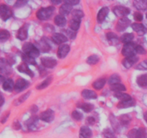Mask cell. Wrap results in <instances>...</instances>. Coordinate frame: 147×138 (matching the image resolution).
<instances>
[{"instance_id": "cell-1", "label": "cell", "mask_w": 147, "mask_h": 138, "mask_svg": "<svg viewBox=\"0 0 147 138\" xmlns=\"http://www.w3.org/2000/svg\"><path fill=\"white\" fill-rule=\"evenodd\" d=\"M55 10V7L54 6L42 7L37 11L36 17L38 20H42V21H45V20H49L53 16Z\"/></svg>"}, {"instance_id": "cell-2", "label": "cell", "mask_w": 147, "mask_h": 138, "mask_svg": "<svg viewBox=\"0 0 147 138\" xmlns=\"http://www.w3.org/2000/svg\"><path fill=\"white\" fill-rule=\"evenodd\" d=\"M22 52L24 54L30 56V57L36 58L40 55V51L38 49V47H36L34 45H33L31 43H26L23 45L22 46Z\"/></svg>"}, {"instance_id": "cell-3", "label": "cell", "mask_w": 147, "mask_h": 138, "mask_svg": "<svg viewBox=\"0 0 147 138\" xmlns=\"http://www.w3.org/2000/svg\"><path fill=\"white\" fill-rule=\"evenodd\" d=\"M136 44L134 43H129L127 44H124L122 48L121 53L125 57H131L136 55Z\"/></svg>"}, {"instance_id": "cell-4", "label": "cell", "mask_w": 147, "mask_h": 138, "mask_svg": "<svg viewBox=\"0 0 147 138\" xmlns=\"http://www.w3.org/2000/svg\"><path fill=\"white\" fill-rule=\"evenodd\" d=\"M129 138H146L147 133L144 128H139V129H133L130 130L128 133Z\"/></svg>"}, {"instance_id": "cell-5", "label": "cell", "mask_w": 147, "mask_h": 138, "mask_svg": "<svg viewBox=\"0 0 147 138\" xmlns=\"http://www.w3.org/2000/svg\"><path fill=\"white\" fill-rule=\"evenodd\" d=\"M113 13L119 18L126 17L128 14H130V9L128 7H124V6L118 5L116 6L113 8Z\"/></svg>"}, {"instance_id": "cell-6", "label": "cell", "mask_w": 147, "mask_h": 138, "mask_svg": "<svg viewBox=\"0 0 147 138\" xmlns=\"http://www.w3.org/2000/svg\"><path fill=\"white\" fill-rule=\"evenodd\" d=\"M12 14V10L9 6L4 4L0 5V19L4 21H7L10 17H11Z\"/></svg>"}, {"instance_id": "cell-7", "label": "cell", "mask_w": 147, "mask_h": 138, "mask_svg": "<svg viewBox=\"0 0 147 138\" xmlns=\"http://www.w3.org/2000/svg\"><path fill=\"white\" fill-rule=\"evenodd\" d=\"M40 120L43 121L47 123H50L53 122L55 119V112L51 109H48L47 110L42 112L39 116Z\"/></svg>"}, {"instance_id": "cell-8", "label": "cell", "mask_w": 147, "mask_h": 138, "mask_svg": "<svg viewBox=\"0 0 147 138\" xmlns=\"http://www.w3.org/2000/svg\"><path fill=\"white\" fill-rule=\"evenodd\" d=\"M131 24V20L128 17H124L118 20L116 24V30L118 32H123L128 28Z\"/></svg>"}, {"instance_id": "cell-9", "label": "cell", "mask_w": 147, "mask_h": 138, "mask_svg": "<svg viewBox=\"0 0 147 138\" xmlns=\"http://www.w3.org/2000/svg\"><path fill=\"white\" fill-rule=\"evenodd\" d=\"M29 83L27 80H26L24 78H19L17 79L16 83H14V90L16 93H20V92L22 91L24 89H27V87H29Z\"/></svg>"}, {"instance_id": "cell-10", "label": "cell", "mask_w": 147, "mask_h": 138, "mask_svg": "<svg viewBox=\"0 0 147 138\" xmlns=\"http://www.w3.org/2000/svg\"><path fill=\"white\" fill-rule=\"evenodd\" d=\"M28 28L29 24L27 23H24L21 27L18 30L17 33V37L20 40H25L28 37Z\"/></svg>"}, {"instance_id": "cell-11", "label": "cell", "mask_w": 147, "mask_h": 138, "mask_svg": "<svg viewBox=\"0 0 147 138\" xmlns=\"http://www.w3.org/2000/svg\"><path fill=\"white\" fill-rule=\"evenodd\" d=\"M51 38L53 43L60 45L68 41V37L63 33H54L52 35Z\"/></svg>"}, {"instance_id": "cell-12", "label": "cell", "mask_w": 147, "mask_h": 138, "mask_svg": "<svg viewBox=\"0 0 147 138\" xmlns=\"http://www.w3.org/2000/svg\"><path fill=\"white\" fill-rule=\"evenodd\" d=\"M41 63L46 68H53L57 66V62L55 58L51 57H43L41 58Z\"/></svg>"}, {"instance_id": "cell-13", "label": "cell", "mask_w": 147, "mask_h": 138, "mask_svg": "<svg viewBox=\"0 0 147 138\" xmlns=\"http://www.w3.org/2000/svg\"><path fill=\"white\" fill-rule=\"evenodd\" d=\"M70 50V47L69 45H67V44L60 45L59 46L58 49H57V57L60 59L65 58V57L68 55Z\"/></svg>"}, {"instance_id": "cell-14", "label": "cell", "mask_w": 147, "mask_h": 138, "mask_svg": "<svg viewBox=\"0 0 147 138\" xmlns=\"http://www.w3.org/2000/svg\"><path fill=\"white\" fill-rule=\"evenodd\" d=\"M11 71V64L8 61V60L1 57L0 58V72L4 74H9Z\"/></svg>"}, {"instance_id": "cell-15", "label": "cell", "mask_w": 147, "mask_h": 138, "mask_svg": "<svg viewBox=\"0 0 147 138\" xmlns=\"http://www.w3.org/2000/svg\"><path fill=\"white\" fill-rule=\"evenodd\" d=\"M139 61V57H136V55L131 56V57H125L123 60H122V65L123 67L126 69H129L131 68L135 63H136Z\"/></svg>"}, {"instance_id": "cell-16", "label": "cell", "mask_w": 147, "mask_h": 138, "mask_svg": "<svg viewBox=\"0 0 147 138\" xmlns=\"http://www.w3.org/2000/svg\"><path fill=\"white\" fill-rule=\"evenodd\" d=\"M109 13V7H102V8L99 10L98 13V14H97V17H96L98 22L100 23V24H101V23L103 22L105 20H106V17L108 16Z\"/></svg>"}, {"instance_id": "cell-17", "label": "cell", "mask_w": 147, "mask_h": 138, "mask_svg": "<svg viewBox=\"0 0 147 138\" xmlns=\"http://www.w3.org/2000/svg\"><path fill=\"white\" fill-rule=\"evenodd\" d=\"M17 70H18V71H20V73H25V74H27V76H29L31 78L34 77V73L32 71L31 69H30L28 65H27V63H24V62H23L22 63H21L20 65H19L18 67H17Z\"/></svg>"}, {"instance_id": "cell-18", "label": "cell", "mask_w": 147, "mask_h": 138, "mask_svg": "<svg viewBox=\"0 0 147 138\" xmlns=\"http://www.w3.org/2000/svg\"><path fill=\"white\" fill-rule=\"evenodd\" d=\"M92 136H93V132L88 126H81L79 132V138H91Z\"/></svg>"}, {"instance_id": "cell-19", "label": "cell", "mask_w": 147, "mask_h": 138, "mask_svg": "<svg viewBox=\"0 0 147 138\" xmlns=\"http://www.w3.org/2000/svg\"><path fill=\"white\" fill-rule=\"evenodd\" d=\"M39 119L40 118L38 116H37L36 115H33L30 119H27L25 123L27 129H30V130H34V128L37 126V124L38 122Z\"/></svg>"}, {"instance_id": "cell-20", "label": "cell", "mask_w": 147, "mask_h": 138, "mask_svg": "<svg viewBox=\"0 0 147 138\" xmlns=\"http://www.w3.org/2000/svg\"><path fill=\"white\" fill-rule=\"evenodd\" d=\"M81 96L86 99H96L98 98V94L93 90L90 89H84L82 91Z\"/></svg>"}, {"instance_id": "cell-21", "label": "cell", "mask_w": 147, "mask_h": 138, "mask_svg": "<svg viewBox=\"0 0 147 138\" xmlns=\"http://www.w3.org/2000/svg\"><path fill=\"white\" fill-rule=\"evenodd\" d=\"M131 27L134 31L136 32L139 35H144L146 32V28L142 23H133L131 24Z\"/></svg>"}, {"instance_id": "cell-22", "label": "cell", "mask_w": 147, "mask_h": 138, "mask_svg": "<svg viewBox=\"0 0 147 138\" xmlns=\"http://www.w3.org/2000/svg\"><path fill=\"white\" fill-rule=\"evenodd\" d=\"M133 5L136 9L144 11L147 9V0H134Z\"/></svg>"}, {"instance_id": "cell-23", "label": "cell", "mask_w": 147, "mask_h": 138, "mask_svg": "<svg viewBox=\"0 0 147 138\" xmlns=\"http://www.w3.org/2000/svg\"><path fill=\"white\" fill-rule=\"evenodd\" d=\"M73 10V6H70L69 4L64 3L59 8V12H60V14H61V15L65 16L68 15L70 13H72Z\"/></svg>"}, {"instance_id": "cell-24", "label": "cell", "mask_w": 147, "mask_h": 138, "mask_svg": "<svg viewBox=\"0 0 147 138\" xmlns=\"http://www.w3.org/2000/svg\"><path fill=\"white\" fill-rule=\"evenodd\" d=\"M54 23L60 27H63L67 24V20L64 16L61 14H57L54 18Z\"/></svg>"}, {"instance_id": "cell-25", "label": "cell", "mask_w": 147, "mask_h": 138, "mask_svg": "<svg viewBox=\"0 0 147 138\" xmlns=\"http://www.w3.org/2000/svg\"><path fill=\"white\" fill-rule=\"evenodd\" d=\"M2 88L6 91H12L14 88V83L11 78L6 79L2 83Z\"/></svg>"}, {"instance_id": "cell-26", "label": "cell", "mask_w": 147, "mask_h": 138, "mask_svg": "<svg viewBox=\"0 0 147 138\" xmlns=\"http://www.w3.org/2000/svg\"><path fill=\"white\" fill-rule=\"evenodd\" d=\"M106 83V79L105 78H100L97 79V80H95L94 82L92 84L93 89H95L96 90H100V89H103L105 86Z\"/></svg>"}, {"instance_id": "cell-27", "label": "cell", "mask_w": 147, "mask_h": 138, "mask_svg": "<svg viewBox=\"0 0 147 138\" xmlns=\"http://www.w3.org/2000/svg\"><path fill=\"white\" fill-rule=\"evenodd\" d=\"M80 23H81V20L72 18L69 22V27H70V30L76 32L80 28Z\"/></svg>"}, {"instance_id": "cell-28", "label": "cell", "mask_w": 147, "mask_h": 138, "mask_svg": "<svg viewBox=\"0 0 147 138\" xmlns=\"http://www.w3.org/2000/svg\"><path fill=\"white\" fill-rule=\"evenodd\" d=\"M38 49L40 50V51L42 52V53H47L48 51H50V50L51 49V47L48 44V43L46 41L45 39L42 38L40 40V43H39Z\"/></svg>"}, {"instance_id": "cell-29", "label": "cell", "mask_w": 147, "mask_h": 138, "mask_svg": "<svg viewBox=\"0 0 147 138\" xmlns=\"http://www.w3.org/2000/svg\"><path fill=\"white\" fill-rule=\"evenodd\" d=\"M77 106L86 113L91 112L94 109V105L90 103H78Z\"/></svg>"}, {"instance_id": "cell-30", "label": "cell", "mask_w": 147, "mask_h": 138, "mask_svg": "<svg viewBox=\"0 0 147 138\" xmlns=\"http://www.w3.org/2000/svg\"><path fill=\"white\" fill-rule=\"evenodd\" d=\"M106 38H107L108 41L112 45H116L119 43V37L117 34L112 32H109L106 33Z\"/></svg>"}, {"instance_id": "cell-31", "label": "cell", "mask_w": 147, "mask_h": 138, "mask_svg": "<svg viewBox=\"0 0 147 138\" xmlns=\"http://www.w3.org/2000/svg\"><path fill=\"white\" fill-rule=\"evenodd\" d=\"M110 89L112 91L115 92V93H119V92H123L126 91V87L122 83H116V84L111 85Z\"/></svg>"}, {"instance_id": "cell-32", "label": "cell", "mask_w": 147, "mask_h": 138, "mask_svg": "<svg viewBox=\"0 0 147 138\" xmlns=\"http://www.w3.org/2000/svg\"><path fill=\"white\" fill-rule=\"evenodd\" d=\"M134 38V35L132 33H124V34L121 36L119 40L121 43H124V44H127V43H131Z\"/></svg>"}, {"instance_id": "cell-33", "label": "cell", "mask_w": 147, "mask_h": 138, "mask_svg": "<svg viewBox=\"0 0 147 138\" xmlns=\"http://www.w3.org/2000/svg\"><path fill=\"white\" fill-rule=\"evenodd\" d=\"M135 105V101L133 99L129 101H120L117 104V108L119 109H125V108H129L131 106H133Z\"/></svg>"}, {"instance_id": "cell-34", "label": "cell", "mask_w": 147, "mask_h": 138, "mask_svg": "<svg viewBox=\"0 0 147 138\" xmlns=\"http://www.w3.org/2000/svg\"><path fill=\"white\" fill-rule=\"evenodd\" d=\"M52 80H53V76H48V77L46 78L42 83L37 85L36 89H38V90H42V89H45V88H47V86L51 83Z\"/></svg>"}, {"instance_id": "cell-35", "label": "cell", "mask_w": 147, "mask_h": 138, "mask_svg": "<svg viewBox=\"0 0 147 138\" xmlns=\"http://www.w3.org/2000/svg\"><path fill=\"white\" fill-rule=\"evenodd\" d=\"M114 96L117 99L120 100L121 101H129L132 99V97L129 94L126 93H123V92H119V93H115Z\"/></svg>"}, {"instance_id": "cell-36", "label": "cell", "mask_w": 147, "mask_h": 138, "mask_svg": "<svg viewBox=\"0 0 147 138\" xmlns=\"http://www.w3.org/2000/svg\"><path fill=\"white\" fill-rule=\"evenodd\" d=\"M131 121V117L129 114H122L119 117V124H121L122 126H126L130 123Z\"/></svg>"}, {"instance_id": "cell-37", "label": "cell", "mask_w": 147, "mask_h": 138, "mask_svg": "<svg viewBox=\"0 0 147 138\" xmlns=\"http://www.w3.org/2000/svg\"><path fill=\"white\" fill-rule=\"evenodd\" d=\"M136 83L141 87H145L147 86V73L142 74L136 78Z\"/></svg>"}, {"instance_id": "cell-38", "label": "cell", "mask_w": 147, "mask_h": 138, "mask_svg": "<svg viewBox=\"0 0 147 138\" xmlns=\"http://www.w3.org/2000/svg\"><path fill=\"white\" fill-rule=\"evenodd\" d=\"M99 60H100V57H99L98 55H91L88 57L86 62L88 65L93 66V65L97 64Z\"/></svg>"}, {"instance_id": "cell-39", "label": "cell", "mask_w": 147, "mask_h": 138, "mask_svg": "<svg viewBox=\"0 0 147 138\" xmlns=\"http://www.w3.org/2000/svg\"><path fill=\"white\" fill-rule=\"evenodd\" d=\"M22 59L24 61V63H27V65L30 64L32 65V66H36L37 65V62L35 61L34 58L30 57V56L24 54V53H22Z\"/></svg>"}, {"instance_id": "cell-40", "label": "cell", "mask_w": 147, "mask_h": 138, "mask_svg": "<svg viewBox=\"0 0 147 138\" xmlns=\"http://www.w3.org/2000/svg\"><path fill=\"white\" fill-rule=\"evenodd\" d=\"M121 77L118 74H113L110 76V78H109L108 80V83L110 85H113L116 84V83H121Z\"/></svg>"}, {"instance_id": "cell-41", "label": "cell", "mask_w": 147, "mask_h": 138, "mask_svg": "<svg viewBox=\"0 0 147 138\" xmlns=\"http://www.w3.org/2000/svg\"><path fill=\"white\" fill-rule=\"evenodd\" d=\"M10 37V33L7 30H0V43L7 41Z\"/></svg>"}, {"instance_id": "cell-42", "label": "cell", "mask_w": 147, "mask_h": 138, "mask_svg": "<svg viewBox=\"0 0 147 138\" xmlns=\"http://www.w3.org/2000/svg\"><path fill=\"white\" fill-rule=\"evenodd\" d=\"M30 95V91H28L27 92V93H24L23 95H22L21 96H20V97L18 98V99H17V100L15 101V102H14L15 105H19L22 103L23 102H24L27 99H28Z\"/></svg>"}, {"instance_id": "cell-43", "label": "cell", "mask_w": 147, "mask_h": 138, "mask_svg": "<svg viewBox=\"0 0 147 138\" xmlns=\"http://www.w3.org/2000/svg\"><path fill=\"white\" fill-rule=\"evenodd\" d=\"M72 16L73 18L78 19V20H81L83 17H84V13L82 10L80 9H73L72 12Z\"/></svg>"}, {"instance_id": "cell-44", "label": "cell", "mask_w": 147, "mask_h": 138, "mask_svg": "<svg viewBox=\"0 0 147 138\" xmlns=\"http://www.w3.org/2000/svg\"><path fill=\"white\" fill-rule=\"evenodd\" d=\"M71 116L73 118V119L77 121V122H79V121L82 120L83 119V114L80 113V112L77 110H74L71 114Z\"/></svg>"}, {"instance_id": "cell-45", "label": "cell", "mask_w": 147, "mask_h": 138, "mask_svg": "<svg viewBox=\"0 0 147 138\" xmlns=\"http://www.w3.org/2000/svg\"><path fill=\"white\" fill-rule=\"evenodd\" d=\"M103 136L105 138H116L115 136L114 133L110 129H106L103 132Z\"/></svg>"}, {"instance_id": "cell-46", "label": "cell", "mask_w": 147, "mask_h": 138, "mask_svg": "<svg viewBox=\"0 0 147 138\" xmlns=\"http://www.w3.org/2000/svg\"><path fill=\"white\" fill-rule=\"evenodd\" d=\"M28 1L29 0H17V1L14 4V7L15 8H20V7H22L24 6H25L28 3Z\"/></svg>"}, {"instance_id": "cell-47", "label": "cell", "mask_w": 147, "mask_h": 138, "mask_svg": "<svg viewBox=\"0 0 147 138\" xmlns=\"http://www.w3.org/2000/svg\"><path fill=\"white\" fill-rule=\"evenodd\" d=\"M136 68L137 70H147V59L146 60H143L142 62H141L140 63L137 65V66L136 67Z\"/></svg>"}, {"instance_id": "cell-48", "label": "cell", "mask_w": 147, "mask_h": 138, "mask_svg": "<svg viewBox=\"0 0 147 138\" xmlns=\"http://www.w3.org/2000/svg\"><path fill=\"white\" fill-rule=\"evenodd\" d=\"M134 19L136 22H142L144 19V16L142 13H141L140 12H136L134 14Z\"/></svg>"}, {"instance_id": "cell-49", "label": "cell", "mask_w": 147, "mask_h": 138, "mask_svg": "<svg viewBox=\"0 0 147 138\" xmlns=\"http://www.w3.org/2000/svg\"><path fill=\"white\" fill-rule=\"evenodd\" d=\"M136 53L140 55H145L146 53V50L142 47V45H136Z\"/></svg>"}, {"instance_id": "cell-50", "label": "cell", "mask_w": 147, "mask_h": 138, "mask_svg": "<svg viewBox=\"0 0 147 138\" xmlns=\"http://www.w3.org/2000/svg\"><path fill=\"white\" fill-rule=\"evenodd\" d=\"M66 33H67L68 38L71 39V40H73V39L76 38V32L73 31V30H70V29H68V30H66Z\"/></svg>"}, {"instance_id": "cell-51", "label": "cell", "mask_w": 147, "mask_h": 138, "mask_svg": "<svg viewBox=\"0 0 147 138\" xmlns=\"http://www.w3.org/2000/svg\"><path fill=\"white\" fill-rule=\"evenodd\" d=\"M80 1V0H64V2L70 6H75L78 4Z\"/></svg>"}, {"instance_id": "cell-52", "label": "cell", "mask_w": 147, "mask_h": 138, "mask_svg": "<svg viewBox=\"0 0 147 138\" xmlns=\"http://www.w3.org/2000/svg\"><path fill=\"white\" fill-rule=\"evenodd\" d=\"M12 127H13V129H15V130H20V129L22 128L21 124L20 123V122H19L18 120H16L15 122L13 123Z\"/></svg>"}, {"instance_id": "cell-53", "label": "cell", "mask_w": 147, "mask_h": 138, "mask_svg": "<svg viewBox=\"0 0 147 138\" xmlns=\"http://www.w3.org/2000/svg\"><path fill=\"white\" fill-rule=\"evenodd\" d=\"M9 114H10L9 112H7L6 114H4L2 116H1V119H0V122H1V123H2V124L5 123V122H7V119H8L9 116Z\"/></svg>"}, {"instance_id": "cell-54", "label": "cell", "mask_w": 147, "mask_h": 138, "mask_svg": "<svg viewBox=\"0 0 147 138\" xmlns=\"http://www.w3.org/2000/svg\"><path fill=\"white\" fill-rule=\"evenodd\" d=\"M86 122H87L88 124L89 125H93L95 123H96V119H95L93 116H88L86 119Z\"/></svg>"}, {"instance_id": "cell-55", "label": "cell", "mask_w": 147, "mask_h": 138, "mask_svg": "<svg viewBox=\"0 0 147 138\" xmlns=\"http://www.w3.org/2000/svg\"><path fill=\"white\" fill-rule=\"evenodd\" d=\"M37 111H38V107L36 105H32L31 108H30V112H31L32 114H34L36 112H37Z\"/></svg>"}, {"instance_id": "cell-56", "label": "cell", "mask_w": 147, "mask_h": 138, "mask_svg": "<svg viewBox=\"0 0 147 138\" xmlns=\"http://www.w3.org/2000/svg\"><path fill=\"white\" fill-rule=\"evenodd\" d=\"M4 96H3L2 93L0 91V107L4 104Z\"/></svg>"}, {"instance_id": "cell-57", "label": "cell", "mask_w": 147, "mask_h": 138, "mask_svg": "<svg viewBox=\"0 0 147 138\" xmlns=\"http://www.w3.org/2000/svg\"><path fill=\"white\" fill-rule=\"evenodd\" d=\"M50 1L53 5H57V4H60L63 1V0H50Z\"/></svg>"}, {"instance_id": "cell-58", "label": "cell", "mask_w": 147, "mask_h": 138, "mask_svg": "<svg viewBox=\"0 0 147 138\" xmlns=\"http://www.w3.org/2000/svg\"><path fill=\"white\" fill-rule=\"evenodd\" d=\"M5 78H4V76H2L1 74H0V84H1V83H3L4 82V80H5Z\"/></svg>"}, {"instance_id": "cell-59", "label": "cell", "mask_w": 147, "mask_h": 138, "mask_svg": "<svg viewBox=\"0 0 147 138\" xmlns=\"http://www.w3.org/2000/svg\"><path fill=\"white\" fill-rule=\"evenodd\" d=\"M144 120L146 121V122L147 124V112H145L144 114Z\"/></svg>"}, {"instance_id": "cell-60", "label": "cell", "mask_w": 147, "mask_h": 138, "mask_svg": "<svg viewBox=\"0 0 147 138\" xmlns=\"http://www.w3.org/2000/svg\"><path fill=\"white\" fill-rule=\"evenodd\" d=\"M146 19H147V12H146Z\"/></svg>"}, {"instance_id": "cell-61", "label": "cell", "mask_w": 147, "mask_h": 138, "mask_svg": "<svg viewBox=\"0 0 147 138\" xmlns=\"http://www.w3.org/2000/svg\"><path fill=\"white\" fill-rule=\"evenodd\" d=\"M109 1H112V0H109Z\"/></svg>"}]
</instances>
